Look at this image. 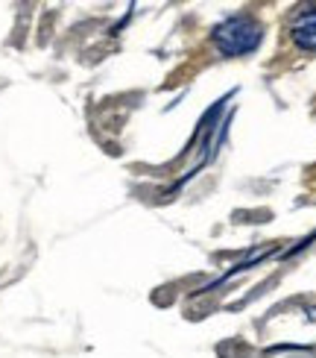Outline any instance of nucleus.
I'll return each mask as SVG.
<instances>
[{
    "mask_svg": "<svg viewBox=\"0 0 316 358\" xmlns=\"http://www.w3.org/2000/svg\"><path fill=\"white\" fill-rule=\"evenodd\" d=\"M214 44L223 56H243L261 44V24L246 15H237L214 29Z\"/></svg>",
    "mask_w": 316,
    "mask_h": 358,
    "instance_id": "1",
    "label": "nucleus"
},
{
    "mask_svg": "<svg viewBox=\"0 0 316 358\" xmlns=\"http://www.w3.org/2000/svg\"><path fill=\"white\" fill-rule=\"evenodd\" d=\"M290 36L296 41V48L316 50V6H308V9H302L296 15L293 27H290Z\"/></svg>",
    "mask_w": 316,
    "mask_h": 358,
    "instance_id": "2",
    "label": "nucleus"
}]
</instances>
